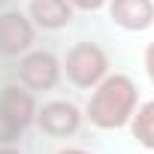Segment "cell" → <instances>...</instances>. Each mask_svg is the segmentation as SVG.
<instances>
[{"mask_svg":"<svg viewBox=\"0 0 154 154\" xmlns=\"http://www.w3.org/2000/svg\"><path fill=\"white\" fill-rule=\"evenodd\" d=\"M139 106V85L133 75L112 69L103 82H97L85 103V121L97 130H124Z\"/></svg>","mask_w":154,"mask_h":154,"instance_id":"obj_1","label":"cell"},{"mask_svg":"<svg viewBox=\"0 0 154 154\" xmlns=\"http://www.w3.org/2000/svg\"><path fill=\"white\" fill-rule=\"evenodd\" d=\"M60 72H63V79L72 88L91 91L97 82H103L112 72V60H109V51L100 42L79 39V42H72L66 48V54L60 57Z\"/></svg>","mask_w":154,"mask_h":154,"instance_id":"obj_2","label":"cell"},{"mask_svg":"<svg viewBox=\"0 0 154 154\" xmlns=\"http://www.w3.org/2000/svg\"><path fill=\"white\" fill-rule=\"evenodd\" d=\"M36 121V94L12 82L0 88V145H18Z\"/></svg>","mask_w":154,"mask_h":154,"instance_id":"obj_3","label":"cell"},{"mask_svg":"<svg viewBox=\"0 0 154 154\" xmlns=\"http://www.w3.org/2000/svg\"><path fill=\"white\" fill-rule=\"evenodd\" d=\"M85 124V112L79 103H72L66 97H51L36 103V121L33 127H39L42 136L48 139H72Z\"/></svg>","mask_w":154,"mask_h":154,"instance_id":"obj_4","label":"cell"},{"mask_svg":"<svg viewBox=\"0 0 154 154\" xmlns=\"http://www.w3.org/2000/svg\"><path fill=\"white\" fill-rule=\"evenodd\" d=\"M15 75H18V85H24L27 91L39 94V91H54L57 82L63 79L60 72V57L51 51V48H30L18 57V66H15Z\"/></svg>","mask_w":154,"mask_h":154,"instance_id":"obj_5","label":"cell"},{"mask_svg":"<svg viewBox=\"0 0 154 154\" xmlns=\"http://www.w3.org/2000/svg\"><path fill=\"white\" fill-rule=\"evenodd\" d=\"M36 45V27L21 9H0V57H21Z\"/></svg>","mask_w":154,"mask_h":154,"instance_id":"obj_6","label":"cell"},{"mask_svg":"<svg viewBox=\"0 0 154 154\" xmlns=\"http://www.w3.org/2000/svg\"><path fill=\"white\" fill-rule=\"evenodd\" d=\"M106 15L127 33H145L154 27V0H109Z\"/></svg>","mask_w":154,"mask_h":154,"instance_id":"obj_7","label":"cell"},{"mask_svg":"<svg viewBox=\"0 0 154 154\" xmlns=\"http://www.w3.org/2000/svg\"><path fill=\"white\" fill-rule=\"evenodd\" d=\"M27 18L33 21L36 30L57 33L66 30L75 18V9L69 6V0H27Z\"/></svg>","mask_w":154,"mask_h":154,"instance_id":"obj_8","label":"cell"},{"mask_svg":"<svg viewBox=\"0 0 154 154\" xmlns=\"http://www.w3.org/2000/svg\"><path fill=\"white\" fill-rule=\"evenodd\" d=\"M133 142L145 151H154V97L151 100H139L130 124H127Z\"/></svg>","mask_w":154,"mask_h":154,"instance_id":"obj_9","label":"cell"},{"mask_svg":"<svg viewBox=\"0 0 154 154\" xmlns=\"http://www.w3.org/2000/svg\"><path fill=\"white\" fill-rule=\"evenodd\" d=\"M106 3L109 0H69V6L75 12H100V9H106Z\"/></svg>","mask_w":154,"mask_h":154,"instance_id":"obj_10","label":"cell"},{"mask_svg":"<svg viewBox=\"0 0 154 154\" xmlns=\"http://www.w3.org/2000/svg\"><path fill=\"white\" fill-rule=\"evenodd\" d=\"M142 66H145L148 82L154 85V39H151V42H145V48H142Z\"/></svg>","mask_w":154,"mask_h":154,"instance_id":"obj_11","label":"cell"},{"mask_svg":"<svg viewBox=\"0 0 154 154\" xmlns=\"http://www.w3.org/2000/svg\"><path fill=\"white\" fill-rule=\"evenodd\" d=\"M54 154H94L91 148H82V145H60Z\"/></svg>","mask_w":154,"mask_h":154,"instance_id":"obj_12","label":"cell"},{"mask_svg":"<svg viewBox=\"0 0 154 154\" xmlns=\"http://www.w3.org/2000/svg\"><path fill=\"white\" fill-rule=\"evenodd\" d=\"M0 154H24L18 145H0Z\"/></svg>","mask_w":154,"mask_h":154,"instance_id":"obj_13","label":"cell"},{"mask_svg":"<svg viewBox=\"0 0 154 154\" xmlns=\"http://www.w3.org/2000/svg\"><path fill=\"white\" fill-rule=\"evenodd\" d=\"M6 3H9V0H0V9H6Z\"/></svg>","mask_w":154,"mask_h":154,"instance_id":"obj_14","label":"cell"}]
</instances>
